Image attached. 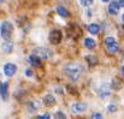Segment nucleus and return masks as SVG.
<instances>
[{
    "mask_svg": "<svg viewBox=\"0 0 124 119\" xmlns=\"http://www.w3.org/2000/svg\"><path fill=\"white\" fill-rule=\"evenodd\" d=\"M38 119H51V116H49L48 113H45L43 116H39Z\"/></svg>",
    "mask_w": 124,
    "mask_h": 119,
    "instance_id": "nucleus-20",
    "label": "nucleus"
},
{
    "mask_svg": "<svg viewBox=\"0 0 124 119\" xmlns=\"http://www.w3.org/2000/svg\"><path fill=\"white\" fill-rule=\"evenodd\" d=\"M122 19H123V22H124V13H123V16H122Z\"/></svg>",
    "mask_w": 124,
    "mask_h": 119,
    "instance_id": "nucleus-25",
    "label": "nucleus"
},
{
    "mask_svg": "<svg viewBox=\"0 0 124 119\" xmlns=\"http://www.w3.org/2000/svg\"><path fill=\"white\" fill-rule=\"evenodd\" d=\"M34 54H36L40 59H48L51 55H52V52L45 47H36L34 51H33Z\"/></svg>",
    "mask_w": 124,
    "mask_h": 119,
    "instance_id": "nucleus-4",
    "label": "nucleus"
},
{
    "mask_svg": "<svg viewBox=\"0 0 124 119\" xmlns=\"http://www.w3.org/2000/svg\"><path fill=\"white\" fill-rule=\"evenodd\" d=\"M64 72L65 75L72 81H77L80 78L81 74H82V67L77 64H69L64 67Z\"/></svg>",
    "mask_w": 124,
    "mask_h": 119,
    "instance_id": "nucleus-1",
    "label": "nucleus"
},
{
    "mask_svg": "<svg viewBox=\"0 0 124 119\" xmlns=\"http://www.w3.org/2000/svg\"><path fill=\"white\" fill-rule=\"evenodd\" d=\"M16 71H17V66H16L15 64H12V63H6V64L4 65V74H5V76L12 77V76L16 74Z\"/></svg>",
    "mask_w": 124,
    "mask_h": 119,
    "instance_id": "nucleus-5",
    "label": "nucleus"
},
{
    "mask_svg": "<svg viewBox=\"0 0 124 119\" xmlns=\"http://www.w3.org/2000/svg\"><path fill=\"white\" fill-rule=\"evenodd\" d=\"M43 105L47 106V107H52L53 105H55V99H54V96H53L52 94L45 95V97H43Z\"/></svg>",
    "mask_w": 124,
    "mask_h": 119,
    "instance_id": "nucleus-8",
    "label": "nucleus"
},
{
    "mask_svg": "<svg viewBox=\"0 0 124 119\" xmlns=\"http://www.w3.org/2000/svg\"><path fill=\"white\" fill-rule=\"evenodd\" d=\"M12 33H13V25L10 21H4L1 23V27H0V34H1V37L5 40V41H8L12 36Z\"/></svg>",
    "mask_w": 124,
    "mask_h": 119,
    "instance_id": "nucleus-2",
    "label": "nucleus"
},
{
    "mask_svg": "<svg viewBox=\"0 0 124 119\" xmlns=\"http://www.w3.org/2000/svg\"><path fill=\"white\" fill-rule=\"evenodd\" d=\"M25 75H27L28 77H31V76H33V71H31L30 69H27V70H25Z\"/></svg>",
    "mask_w": 124,
    "mask_h": 119,
    "instance_id": "nucleus-21",
    "label": "nucleus"
},
{
    "mask_svg": "<svg viewBox=\"0 0 124 119\" xmlns=\"http://www.w3.org/2000/svg\"><path fill=\"white\" fill-rule=\"evenodd\" d=\"M57 12L59 13V16H62V17H64V18H66V17L70 16L69 11H68L64 6H58V7H57Z\"/></svg>",
    "mask_w": 124,
    "mask_h": 119,
    "instance_id": "nucleus-14",
    "label": "nucleus"
},
{
    "mask_svg": "<svg viewBox=\"0 0 124 119\" xmlns=\"http://www.w3.org/2000/svg\"><path fill=\"white\" fill-rule=\"evenodd\" d=\"M13 47H15V43L11 42L10 40H8V41H5V42L1 45V49H2L4 52H6V53H11V52L13 51Z\"/></svg>",
    "mask_w": 124,
    "mask_h": 119,
    "instance_id": "nucleus-9",
    "label": "nucleus"
},
{
    "mask_svg": "<svg viewBox=\"0 0 124 119\" xmlns=\"http://www.w3.org/2000/svg\"><path fill=\"white\" fill-rule=\"evenodd\" d=\"M0 90H1V84H0Z\"/></svg>",
    "mask_w": 124,
    "mask_h": 119,
    "instance_id": "nucleus-27",
    "label": "nucleus"
},
{
    "mask_svg": "<svg viewBox=\"0 0 124 119\" xmlns=\"http://www.w3.org/2000/svg\"><path fill=\"white\" fill-rule=\"evenodd\" d=\"M88 30H89V33H90V34L96 35V34L100 31V25H99V24H96V23H92V24H89V25H88Z\"/></svg>",
    "mask_w": 124,
    "mask_h": 119,
    "instance_id": "nucleus-13",
    "label": "nucleus"
},
{
    "mask_svg": "<svg viewBox=\"0 0 124 119\" xmlns=\"http://www.w3.org/2000/svg\"><path fill=\"white\" fill-rule=\"evenodd\" d=\"M92 119H104V117H102V114H101V113H99V112H95V113H93Z\"/></svg>",
    "mask_w": 124,
    "mask_h": 119,
    "instance_id": "nucleus-18",
    "label": "nucleus"
},
{
    "mask_svg": "<svg viewBox=\"0 0 124 119\" xmlns=\"http://www.w3.org/2000/svg\"><path fill=\"white\" fill-rule=\"evenodd\" d=\"M105 46H106V49L110 54H115L119 51V43L117 42V40L112 36H108L105 40Z\"/></svg>",
    "mask_w": 124,
    "mask_h": 119,
    "instance_id": "nucleus-3",
    "label": "nucleus"
},
{
    "mask_svg": "<svg viewBox=\"0 0 124 119\" xmlns=\"http://www.w3.org/2000/svg\"><path fill=\"white\" fill-rule=\"evenodd\" d=\"M102 2H107V1H110V0H101Z\"/></svg>",
    "mask_w": 124,
    "mask_h": 119,
    "instance_id": "nucleus-23",
    "label": "nucleus"
},
{
    "mask_svg": "<svg viewBox=\"0 0 124 119\" xmlns=\"http://www.w3.org/2000/svg\"><path fill=\"white\" fill-rule=\"evenodd\" d=\"M119 8H121V4H119V1H112V2H110V5H108V12L111 13V15H117L118 12H119Z\"/></svg>",
    "mask_w": 124,
    "mask_h": 119,
    "instance_id": "nucleus-7",
    "label": "nucleus"
},
{
    "mask_svg": "<svg viewBox=\"0 0 124 119\" xmlns=\"http://www.w3.org/2000/svg\"><path fill=\"white\" fill-rule=\"evenodd\" d=\"M54 119H66L65 113H63L62 111H58L55 114H54Z\"/></svg>",
    "mask_w": 124,
    "mask_h": 119,
    "instance_id": "nucleus-16",
    "label": "nucleus"
},
{
    "mask_svg": "<svg viewBox=\"0 0 124 119\" xmlns=\"http://www.w3.org/2000/svg\"><path fill=\"white\" fill-rule=\"evenodd\" d=\"M87 110V105L85 104H74L72 105V111L74 113H81Z\"/></svg>",
    "mask_w": 124,
    "mask_h": 119,
    "instance_id": "nucleus-11",
    "label": "nucleus"
},
{
    "mask_svg": "<svg viewBox=\"0 0 124 119\" xmlns=\"http://www.w3.org/2000/svg\"><path fill=\"white\" fill-rule=\"evenodd\" d=\"M0 94H1L2 100H6V99H7V95H8V83H7V82H4V83L1 84Z\"/></svg>",
    "mask_w": 124,
    "mask_h": 119,
    "instance_id": "nucleus-12",
    "label": "nucleus"
},
{
    "mask_svg": "<svg viewBox=\"0 0 124 119\" xmlns=\"http://www.w3.org/2000/svg\"><path fill=\"white\" fill-rule=\"evenodd\" d=\"M49 41L53 45H58L60 41H62V33L59 30H53L51 34H49Z\"/></svg>",
    "mask_w": 124,
    "mask_h": 119,
    "instance_id": "nucleus-6",
    "label": "nucleus"
},
{
    "mask_svg": "<svg viewBox=\"0 0 124 119\" xmlns=\"http://www.w3.org/2000/svg\"><path fill=\"white\" fill-rule=\"evenodd\" d=\"M119 4L122 5V7H124V0H119Z\"/></svg>",
    "mask_w": 124,
    "mask_h": 119,
    "instance_id": "nucleus-22",
    "label": "nucleus"
},
{
    "mask_svg": "<svg viewBox=\"0 0 124 119\" xmlns=\"http://www.w3.org/2000/svg\"><path fill=\"white\" fill-rule=\"evenodd\" d=\"M29 60H30V64L33 65V66H36V67H40L41 66V59L36 55V54H30V57H29Z\"/></svg>",
    "mask_w": 124,
    "mask_h": 119,
    "instance_id": "nucleus-10",
    "label": "nucleus"
},
{
    "mask_svg": "<svg viewBox=\"0 0 124 119\" xmlns=\"http://www.w3.org/2000/svg\"><path fill=\"white\" fill-rule=\"evenodd\" d=\"M116 111H117V107H116L115 105L111 104V105L108 106V112H116Z\"/></svg>",
    "mask_w": 124,
    "mask_h": 119,
    "instance_id": "nucleus-19",
    "label": "nucleus"
},
{
    "mask_svg": "<svg viewBox=\"0 0 124 119\" xmlns=\"http://www.w3.org/2000/svg\"><path fill=\"white\" fill-rule=\"evenodd\" d=\"M92 4H93V0H81V5L85 7H89Z\"/></svg>",
    "mask_w": 124,
    "mask_h": 119,
    "instance_id": "nucleus-17",
    "label": "nucleus"
},
{
    "mask_svg": "<svg viewBox=\"0 0 124 119\" xmlns=\"http://www.w3.org/2000/svg\"><path fill=\"white\" fill-rule=\"evenodd\" d=\"M122 72H123V75H124V65H123V67H122Z\"/></svg>",
    "mask_w": 124,
    "mask_h": 119,
    "instance_id": "nucleus-24",
    "label": "nucleus"
},
{
    "mask_svg": "<svg viewBox=\"0 0 124 119\" xmlns=\"http://www.w3.org/2000/svg\"><path fill=\"white\" fill-rule=\"evenodd\" d=\"M95 41L92 39V37H87V39H84V46L88 48V49H93V48H95Z\"/></svg>",
    "mask_w": 124,
    "mask_h": 119,
    "instance_id": "nucleus-15",
    "label": "nucleus"
},
{
    "mask_svg": "<svg viewBox=\"0 0 124 119\" xmlns=\"http://www.w3.org/2000/svg\"><path fill=\"white\" fill-rule=\"evenodd\" d=\"M2 1H4V0H0V2H2Z\"/></svg>",
    "mask_w": 124,
    "mask_h": 119,
    "instance_id": "nucleus-26",
    "label": "nucleus"
}]
</instances>
